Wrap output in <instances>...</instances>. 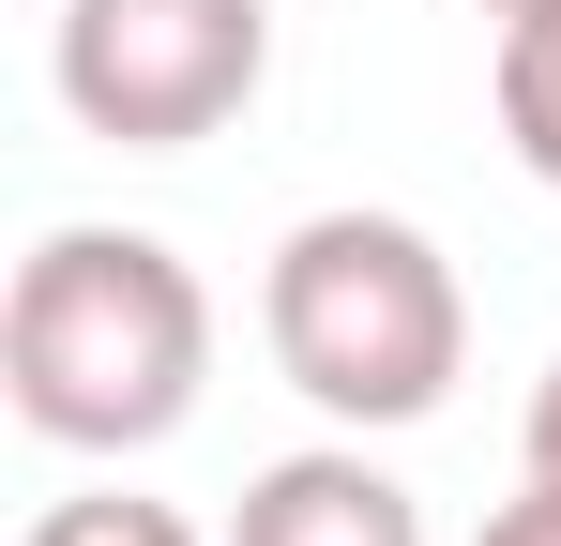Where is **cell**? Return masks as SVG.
Returning a JSON list of instances; mask_svg holds the SVG:
<instances>
[{
  "label": "cell",
  "instance_id": "6da1fadb",
  "mask_svg": "<svg viewBox=\"0 0 561 546\" xmlns=\"http://www.w3.org/2000/svg\"><path fill=\"white\" fill-rule=\"evenodd\" d=\"M15 425L61 455H152L213 379V288L152 228H46L0 304Z\"/></svg>",
  "mask_w": 561,
  "mask_h": 546
},
{
  "label": "cell",
  "instance_id": "7a4b0ae2",
  "mask_svg": "<svg viewBox=\"0 0 561 546\" xmlns=\"http://www.w3.org/2000/svg\"><path fill=\"white\" fill-rule=\"evenodd\" d=\"M259 334L288 395L334 425H425L470 364V288L410 213H304L259 273Z\"/></svg>",
  "mask_w": 561,
  "mask_h": 546
},
{
  "label": "cell",
  "instance_id": "3957f363",
  "mask_svg": "<svg viewBox=\"0 0 561 546\" xmlns=\"http://www.w3.org/2000/svg\"><path fill=\"white\" fill-rule=\"evenodd\" d=\"M46 77L122 152H197L274 77V0H61Z\"/></svg>",
  "mask_w": 561,
  "mask_h": 546
},
{
  "label": "cell",
  "instance_id": "277c9868",
  "mask_svg": "<svg viewBox=\"0 0 561 546\" xmlns=\"http://www.w3.org/2000/svg\"><path fill=\"white\" fill-rule=\"evenodd\" d=\"M228 546H425V516H410V486H394L379 455L319 441V455H274V470L243 486Z\"/></svg>",
  "mask_w": 561,
  "mask_h": 546
},
{
  "label": "cell",
  "instance_id": "5b68a950",
  "mask_svg": "<svg viewBox=\"0 0 561 546\" xmlns=\"http://www.w3.org/2000/svg\"><path fill=\"white\" fill-rule=\"evenodd\" d=\"M501 137H516L531 182H561V15H516L501 31Z\"/></svg>",
  "mask_w": 561,
  "mask_h": 546
},
{
  "label": "cell",
  "instance_id": "8992f818",
  "mask_svg": "<svg viewBox=\"0 0 561 546\" xmlns=\"http://www.w3.org/2000/svg\"><path fill=\"white\" fill-rule=\"evenodd\" d=\"M31 546H197V532L168 516V501H137V486H92V501H46Z\"/></svg>",
  "mask_w": 561,
  "mask_h": 546
},
{
  "label": "cell",
  "instance_id": "52a82bcc",
  "mask_svg": "<svg viewBox=\"0 0 561 546\" xmlns=\"http://www.w3.org/2000/svg\"><path fill=\"white\" fill-rule=\"evenodd\" d=\"M470 546H561V486L531 470V486H516V501H501V516H485Z\"/></svg>",
  "mask_w": 561,
  "mask_h": 546
},
{
  "label": "cell",
  "instance_id": "ba28073f",
  "mask_svg": "<svg viewBox=\"0 0 561 546\" xmlns=\"http://www.w3.org/2000/svg\"><path fill=\"white\" fill-rule=\"evenodd\" d=\"M531 470H547V486H561V364H547V379H531Z\"/></svg>",
  "mask_w": 561,
  "mask_h": 546
},
{
  "label": "cell",
  "instance_id": "9c48e42d",
  "mask_svg": "<svg viewBox=\"0 0 561 546\" xmlns=\"http://www.w3.org/2000/svg\"><path fill=\"white\" fill-rule=\"evenodd\" d=\"M485 15H501V31H516V15H561V0H485Z\"/></svg>",
  "mask_w": 561,
  "mask_h": 546
}]
</instances>
